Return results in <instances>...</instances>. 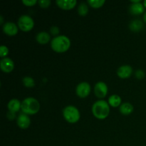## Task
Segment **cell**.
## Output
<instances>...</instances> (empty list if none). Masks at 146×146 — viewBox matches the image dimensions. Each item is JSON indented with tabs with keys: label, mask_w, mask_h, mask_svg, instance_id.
<instances>
[{
	"label": "cell",
	"mask_w": 146,
	"mask_h": 146,
	"mask_svg": "<svg viewBox=\"0 0 146 146\" xmlns=\"http://www.w3.org/2000/svg\"><path fill=\"white\" fill-rule=\"evenodd\" d=\"M135 76L138 79L141 80L144 78V77L145 76V73L143 70H138V71H135Z\"/></svg>",
	"instance_id": "d4e9b609"
},
{
	"label": "cell",
	"mask_w": 146,
	"mask_h": 146,
	"mask_svg": "<svg viewBox=\"0 0 146 146\" xmlns=\"http://www.w3.org/2000/svg\"><path fill=\"white\" fill-rule=\"evenodd\" d=\"M22 3L27 7H32L38 3L37 0H22Z\"/></svg>",
	"instance_id": "cb8c5ba5"
},
{
	"label": "cell",
	"mask_w": 146,
	"mask_h": 146,
	"mask_svg": "<svg viewBox=\"0 0 146 146\" xmlns=\"http://www.w3.org/2000/svg\"><path fill=\"white\" fill-rule=\"evenodd\" d=\"M92 113L94 116L98 119H105L109 115V104L104 100H99V101H96L92 106Z\"/></svg>",
	"instance_id": "7a4b0ae2"
},
{
	"label": "cell",
	"mask_w": 146,
	"mask_h": 146,
	"mask_svg": "<svg viewBox=\"0 0 146 146\" xmlns=\"http://www.w3.org/2000/svg\"><path fill=\"white\" fill-rule=\"evenodd\" d=\"M71 46V41L66 36L59 35L54 37L51 41V47L55 52L64 53Z\"/></svg>",
	"instance_id": "6da1fadb"
},
{
	"label": "cell",
	"mask_w": 146,
	"mask_h": 146,
	"mask_svg": "<svg viewBox=\"0 0 146 146\" xmlns=\"http://www.w3.org/2000/svg\"><path fill=\"white\" fill-rule=\"evenodd\" d=\"M0 67L3 72L4 73H10L14 70V61L10 58H1L0 61Z\"/></svg>",
	"instance_id": "9c48e42d"
},
{
	"label": "cell",
	"mask_w": 146,
	"mask_h": 146,
	"mask_svg": "<svg viewBox=\"0 0 146 146\" xmlns=\"http://www.w3.org/2000/svg\"><path fill=\"white\" fill-rule=\"evenodd\" d=\"M34 21L29 15H21L18 20L19 29L23 31H29L34 28Z\"/></svg>",
	"instance_id": "5b68a950"
},
{
	"label": "cell",
	"mask_w": 146,
	"mask_h": 146,
	"mask_svg": "<svg viewBox=\"0 0 146 146\" xmlns=\"http://www.w3.org/2000/svg\"><path fill=\"white\" fill-rule=\"evenodd\" d=\"M17 123L18 126L21 129H27L30 126L31 120H30V118L28 115L22 113L19 114L17 117Z\"/></svg>",
	"instance_id": "30bf717a"
},
{
	"label": "cell",
	"mask_w": 146,
	"mask_h": 146,
	"mask_svg": "<svg viewBox=\"0 0 146 146\" xmlns=\"http://www.w3.org/2000/svg\"><path fill=\"white\" fill-rule=\"evenodd\" d=\"M22 82L24 85L27 88H32L35 86V82H34V78L29 76H26L23 78Z\"/></svg>",
	"instance_id": "44dd1931"
},
{
	"label": "cell",
	"mask_w": 146,
	"mask_h": 146,
	"mask_svg": "<svg viewBox=\"0 0 146 146\" xmlns=\"http://www.w3.org/2000/svg\"><path fill=\"white\" fill-rule=\"evenodd\" d=\"M88 12V6L86 5V3H81L79 4L78 7V13L80 16H82V17H84V16L86 15Z\"/></svg>",
	"instance_id": "ffe728a7"
},
{
	"label": "cell",
	"mask_w": 146,
	"mask_h": 146,
	"mask_svg": "<svg viewBox=\"0 0 146 146\" xmlns=\"http://www.w3.org/2000/svg\"><path fill=\"white\" fill-rule=\"evenodd\" d=\"M119 111L122 115H128L132 113L133 111V106L130 103H123L120 106Z\"/></svg>",
	"instance_id": "2e32d148"
},
{
	"label": "cell",
	"mask_w": 146,
	"mask_h": 146,
	"mask_svg": "<svg viewBox=\"0 0 146 146\" xmlns=\"http://www.w3.org/2000/svg\"><path fill=\"white\" fill-rule=\"evenodd\" d=\"M56 4L59 8L64 10L72 9L76 5V0H56Z\"/></svg>",
	"instance_id": "7c38bea8"
},
{
	"label": "cell",
	"mask_w": 146,
	"mask_h": 146,
	"mask_svg": "<svg viewBox=\"0 0 146 146\" xmlns=\"http://www.w3.org/2000/svg\"><path fill=\"white\" fill-rule=\"evenodd\" d=\"M130 13L133 15H140L145 11V7L141 2L131 4L129 7Z\"/></svg>",
	"instance_id": "4fadbf2b"
},
{
	"label": "cell",
	"mask_w": 146,
	"mask_h": 146,
	"mask_svg": "<svg viewBox=\"0 0 146 146\" xmlns=\"http://www.w3.org/2000/svg\"><path fill=\"white\" fill-rule=\"evenodd\" d=\"M0 19H1V23H0V24H3V21H4V19H3L2 16H0Z\"/></svg>",
	"instance_id": "f546056e"
},
{
	"label": "cell",
	"mask_w": 146,
	"mask_h": 146,
	"mask_svg": "<svg viewBox=\"0 0 146 146\" xmlns=\"http://www.w3.org/2000/svg\"><path fill=\"white\" fill-rule=\"evenodd\" d=\"M15 113L11 112V111H9L8 113H7V118L9 120H14L15 118Z\"/></svg>",
	"instance_id": "4316f807"
},
{
	"label": "cell",
	"mask_w": 146,
	"mask_h": 146,
	"mask_svg": "<svg viewBox=\"0 0 146 146\" xmlns=\"http://www.w3.org/2000/svg\"><path fill=\"white\" fill-rule=\"evenodd\" d=\"M18 29L19 27H17V24L14 22H11V21L6 22L3 25V31L4 34L9 36H14L17 35L18 33Z\"/></svg>",
	"instance_id": "ba28073f"
},
{
	"label": "cell",
	"mask_w": 146,
	"mask_h": 146,
	"mask_svg": "<svg viewBox=\"0 0 146 146\" xmlns=\"http://www.w3.org/2000/svg\"><path fill=\"white\" fill-rule=\"evenodd\" d=\"M143 21L146 24V11L143 14Z\"/></svg>",
	"instance_id": "f1b7e54d"
},
{
	"label": "cell",
	"mask_w": 146,
	"mask_h": 146,
	"mask_svg": "<svg viewBox=\"0 0 146 146\" xmlns=\"http://www.w3.org/2000/svg\"><path fill=\"white\" fill-rule=\"evenodd\" d=\"M59 29L57 27H51V29H50V32H51V35L54 36H56L59 34Z\"/></svg>",
	"instance_id": "484cf974"
},
{
	"label": "cell",
	"mask_w": 146,
	"mask_h": 146,
	"mask_svg": "<svg viewBox=\"0 0 146 146\" xmlns=\"http://www.w3.org/2000/svg\"><path fill=\"white\" fill-rule=\"evenodd\" d=\"M8 108L9 111H11V112L16 113L18 112L21 108V102H20L18 99H11L9 101L8 103Z\"/></svg>",
	"instance_id": "5bb4252c"
},
{
	"label": "cell",
	"mask_w": 146,
	"mask_h": 146,
	"mask_svg": "<svg viewBox=\"0 0 146 146\" xmlns=\"http://www.w3.org/2000/svg\"><path fill=\"white\" fill-rule=\"evenodd\" d=\"M105 2V0H88V1H87L89 6H91V7L94 9L101 8V7L104 5Z\"/></svg>",
	"instance_id": "d6986e66"
},
{
	"label": "cell",
	"mask_w": 146,
	"mask_h": 146,
	"mask_svg": "<svg viewBox=\"0 0 146 146\" xmlns=\"http://www.w3.org/2000/svg\"><path fill=\"white\" fill-rule=\"evenodd\" d=\"M143 21L139 19L133 20L129 24V29L131 31H135V32L141 31V30L143 29Z\"/></svg>",
	"instance_id": "e0dca14e"
},
{
	"label": "cell",
	"mask_w": 146,
	"mask_h": 146,
	"mask_svg": "<svg viewBox=\"0 0 146 146\" xmlns=\"http://www.w3.org/2000/svg\"><path fill=\"white\" fill-rule=\"evenodd\" d=\"M9 54V48L6 46L1 45L0 46V56L2 58H6Z\"/></svg>",
	"instance_id": "7402d4cb"
},
{
	"label": "cell",
	"mask_w": 146,
	"mask_h": 146,
	"mask_svg": "<svg viewBox=\"0 0 146 146\" xmlns=\"http://www.w3.org/2000/svg\"><path fill=\"white\" fill-rule=\"evenodd\" d=\"M108 86L104 82L100 81L96 84L95 87H94V93H95L96 96L98 97V98H105L108 94Z\"/></svg>",
	"instance_id": "52a82bcc"
},
{
	"label": "cell",
	"mask_w": 146,
	"mask_h": 146,
	"mask_svg": "<svg viewBox=\"0 0 146 146\" xmlns=\"http://www.w3.org/2000/svg\"><path fill=\"white\" fill-rule=\"evenodd\" d=\"M38 5L41 8H48L51 4V1L50 0H39L38 1Z\"/></svg>",
	"instance_id": "603a6c76"
},
{
	"label": "cell",
	"mask_w": 146,
	"mask_h": 146,
	"mask_svg": "<svg viewBox=\"0 0 146 146\" xmlns=\"http://www.w3.org/2000/svg\"><path fill=\"white\" fill-rule=\"evenodd\" d=\"M77 96L81 98L88 96L91 93V86L87 82H81L76 86V89Z\"/></svg>",
	"instance_id": "8992f818"
},
{
	"label": "cell",
	"mask_w": 146,
	"mask_h": 146,
	"mask_svg": "<svg viewBox=\"0 0 146 146\" xmlns=\"http://www.w3.org/2000/svg\"><path fill=\"white\" fill-rule=\"evenodd\" d=\"M21 109L27 115H34L39 111L40 104L36 98L28 97L21 102Z\"/></svg>",
	"instance_id": "3957f363"
},
{
	"label": "cell",
	"mask_w": 146,
	"mask_h": 146,
	"mask_svg": "<svg viewBox=\"0 0 146 146\" xmlns=\"http://www.w3.org/2000/svg\"><path fill=\"white\" fill-rule=\"evenodd\" d=\"M131 2L132 4H135V3L141 2V0H131Z\"/></svg>",
	"instance_id": "83f0119b"
},
{
	"label": "cell",
	"mask_w": 146,
	"mask_h": 146,
	"mask_svg": "<svg viewBox=\"0 0 146 146\" xmlns=\"http://www.w3.org/2000/svg\"><path fill=\"white\" fill-rule=\"evenodd\" d=\"M108 103L109 106L116 108V107L120 106L121 105V98L118 95L114 94V95L111 96L108 98Z\"/></svg>",
	"instance_id": "ac0fdd59"
},
{
	"label": "cell",
	"mask_w": 146,
	"mask_h": 146,
	"mask_svg": "<svg viewBox=\"0 0 146 146\" xmlns=\"http://www.w3.org/2000/svg\"><path fill=\"white\" fill-rule=\"evenodd\" d=\"M143 5L144 7H145V8H146V0H145V1H143Z\"/></svg>",
	"instance_id": "4dcf8cb0"
},
{
	"label": "cell",
	"mask_w": 146,
	"mask_h": 146,
	"mask_svg": "<svg viewBox=\"0 0 146 146\" xmlns=\"http://www.w3.org/2000/svg\"><path fill=\"white\" fill-rule=\"evenodd\" d=\"M63 115L67 122L75 123L80 120V112L76 107L74 106H68L63 110Z\"/></svg>",
	"instance_id": "277c9868"
},
{
	"label": "cell",
	"mask_w": 146,
	"mask_h": 146,
	"mask_svg": "<svg viewBox=\"0 0 146 146\" xmlns=\"http://www.w3.org/2000/svg\"><path fill=\"white\" fill-rule=\"evenodd\" d=\"M37 42L40 44H46L51 40V36L46 31H41L37 34L36 36Z\"/></svg>",
	"instance_id": "9a60e30c"
},
{
	"label": "cell",
	"mask_w": 146,
	"mask_h": 146,
	"mask_svg": "<svg viewBox=\"0 0 146 146\" xmlns=\"http://www.w3.org/2000/svg\"><path fill=\"white\" fill-rule=\"evenodd\" d=\"M133 73V68L129 65L121 66L117 71V75L121 78H128Z\"/></svg>",
	"instance_id": "8fae6325"
}]
</instances>
